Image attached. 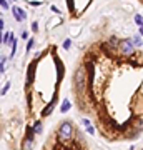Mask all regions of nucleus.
<instances>
[{
  "instance_id": "obj_6",
  "label": "nucleus",
  "mask_w": 143,
  "mask_h": 150,
  "mask_svg": "<svg viewBox=\"0 0 143 150\" xmlns=\"http://www.w3.org/2000/svg\"><path fill=\"white\" fill-rule=\"evenodd\" d=\"M57 100H58V93L55 92V93H53V98H52V102H50V103L47 105V107H45V108L42 110V117H48V115H50V113L53 112V107L57 105Z\"/></svg>"
},
{
  "instance_id": "obj_23",
  "label": "nucleus",
  "mask_w": 143,
  "mask_h": 150,
  "mask_svg": "<svg viewBox=\"0 0 143 150\" xmlns=\"http://www.w3.org/2000/svg\"><path fill=\"white\" fill-rule=\"evenodd\" d=\"M138 32H140V35H143V27H140V28H138Z\"/></svg>"
},
{
  "instance_id": "obj_3",
  "label": "nucleus",
  "mask_w": 143,
  "mask_h": 150,
  "mask_svg": "<svg viewBox=\"0 0 143 150\" xmlns=\"http://www.w3.org/2000/svg\"><path fill=\"white\" fill-rule=\"evenodd\" d=\"M120 54L125 55V57H130V55H133V52H135V45H133L132 38H125V40H122L120 42Z\"/></svg>"
},
{
  "instance_id": "obj_1",
  "label": "nucleus",
  "mask_w": 143,
  "mask_h": 150,
  "mask_svg": "<svg viewBox=\"0 0 143 150\" xmlns=\"http://www.w3.org/2000/svg\"><path fill=\"white\" fill-rule=\"evenodd\" d=\"M85 85H87V70L83 67H78L73 75V88L78 93H82L85 90Z\"/></svg>"
},
{
  "instance_id": "obj_19",
  "label": "nucleus",
  "mask_w": 143,
  "mask_h": 150,
  "mask_svg": "<svg viewBox=\"0 0 143 150\" xmlns=\"http://www.w3.org/2000/svg\"><path fill=\"white\" fill-rule=\"evenodd\" d=\"M28 5H30V7H40V5H42V2H38V0L33 2V0H32V2H28Z\"/></svg>"
},
{
  "instance_id": "obj_21",
  "label": "nucleus",
  "mask_w": 143,
  "mask_h": 150,
  "mask_svg": "<svg viewBox=\"0 0 143 150\" xmlns=\"http://www.w3.org/2000/svg\"><path fill=\"white\" fill-rule=\"evenodd\" d=\"M0 7H2V10H8V4L7 2H0Z\"/></svg>"
},
{
  "instance_id": "obj_20",
  "label": "nucleus",
  "mask_w": 143,
  "mask_h": 150,
  "mask_svg": "<svg viewBox=\"0 0 143 150\" xmlns=\"http://www.w3.org/2000/svg\"><path fill=\"white\" fill-rule=\"evenodd\" d=\"M32 30H33V33L38 30V22H32Z\"/></svg>"
},
{
  "instance_id": "obj_22",
  "label": "nucleus",
  "mask_w": 143,
  "mask_h": 150,
  "mask_svg": "<svg viewBox=\"0 0 143 150\" xmlns=\"http://www.w3.org/2000/svg\"><path fill=\"white\" fill-rule=\"evenodd\" d=\"M0 28H2V30H4V28H5V22H4V18H2V20H0Z\"/></svg>"
},
{
  "instance_id": "obj_24",
  "label": "nucleus",
  "mask_w": 143,
  "mask_h": 150,
  "mask_svg": "<svg viewBox=\"0 0 143 150\" xmlns=\"http://www.w3.org/2000/svg\"><path fill=\"white\" fill-rule=\"evenodd\" d=\"M142 150H143V149H142Z\"/></svg>"
},
{
  "instance_id": "obj_15",
  "label": "nucleus",
  "mask_w": 143,
  "mask_h": 150,
  "mask_svg": "<svg viewBox=\"0 0 143 150\" xmlns=\"http://www.w3.org/2000/svg\"><path fill=\"white\" fill-rule=\"evenodd\" d=\"M135 22H137L140 27H143V17L142 15H135Z\"/></svg>"
},
{
  "instance_id": "obj_5",
  "label": "nucleus",
  "mask_w": 143,
  "mask_h": 150,
  "mask_svg": "<svg viewBox=\"0 0 143 150\" xmlns=\"http://www.w3.org/2000/svg\"><path fill=\"white\" fill-rule=\"evenodd\" d=\"M85 70H87V75H88V85L92 87L93 85V82H95V64H93L92 60H88Z\"/></svg>"
},
{
  "instance_id": "obj_8",
  "label": "nucleus",
  "mask_w": 143,
  "mask_h": 150,
  "mask_svg": "<svg viewBox=\"0 0 143 150\" xmlns=\"http://www.w3.org/2000/svg\"><path fill=\"white\" fill-rule=\"evenodd\" d=\"M33 144H35V140L23 139V140H22V150H32L33 149Z\"/></svg>"
},
{
  "instance_id": "obj_7",
  "label": "nucleus",
  "mask_w": 143,
  "mask_h": 150,
  "mask_svg": "<svg viewBox=\"0 0 143 150\" xmlns=\"http://www.w3.org/2000/svg\"><path fill=\"white\" fill-rule=\"evenodd\" d=\"M12 12H13V18H15L17 22H25V18H27V13H25V10L23 8H20V7H13L12 8Z\"/></svg>"
},
{
  "instance_id": "obj_10",
  "label": "nucleus",
  "mask_w": 143,
  "mask_h": 150,
  "mask_svg": "<svg viewBox=\"0 0 143 150\" xmlns=\"http://www.w3.org/2000/svg\"><path fill=\"white\" fill-rule=\"evenodd\" d=\"M70 107H72V103H70V100H67V98H65L63 100V103H62V107H60V112L62 113H67L70 110Z\"/></svg>"
},
{
  "instance_id": "obj_12",
  "label": "nucleus",
  "mask_w": 143,
  "mask_h": 150,
  "mask_svg": "<svg viewBox=\"0 0 143 150\" xmlns=\"http://www.w3.org/2000/svg\"><path fill=\"white\" fill-rule=\"evenodd\" d=\"M132 42H133L135 47H140V45H142V38H140V35H135V37L132 38Z\"/></svg>"
},
{
  "instance_id": "obj_11",
  "label": "nucleus",
  "mask_w": 143,
  "mask_h": 150,
  "mask_svg": "<svg viewBox=\"0 0 143 150\" xmlns=\"http://www.w3.org/2000/svg\"><path fill=\"white\" fill-rule=\"evenodd\" d=\"M32 129H33L35 134H42V122H40V120H35L33 125H32Z\"/></svg>"
},
{
  "instance_id": "obj_13",
  "label": "nucleus",
  "mask_w": 143,
  "mask_h": 150,
  "mask_svg": "<svg viewBox=\"0 0 143 150\" xmlns=\"http://www.w3.org/2000/svg\"><path fill=\"white\" fill-rule=\"evenodd\" d=\"M35 45V38H28V43H27V52H30Z\"/></svg>"
},
{
  "instance_id": "obj_4",
  "label": "nucleus",
  "mask_w": 143,
  "mask_h": 150,
  "mask_svg": "<svg viewBox=\"0 0 143 150\" xmlns=\"http://www.w3.org/2000/svg\"><path fill=\"white\" fill-rule=\"evenodd\" d=\"M35 67H37V60H33L32 64L28 65V70H27V82H25L27 88L32 85V82H33V77H35Z\"/></svg>"
},
{
  "instance_id": "obj_18",
  "label": "nucleus",
  "mask_w": 143,
  "mask_h": 150,
  "mask_svg": "<svg viewBox=\"0 0 143 150\" xmlns=\"http://www.w3.org/2000/svg\"><path fill=\"white\" fill-rule=\"evenodd\" d=\"M0 72L5 74V57H2V65H0Z\"/></svg>"
},
{
  "instance_id": "obj_16",
  "label": "nucleus",
  "mask_w": 143,
  "mask_h": 150,
  "mask_svg": "<svg viewBox=\"0 0 143 150\" xmlns=\"http://www.w3.org/2000/svg\"><path fill=\"white\" fill-rule=\"evenodd\" d=\"M135 125H137L138 132H142V130H143V118H142V120H137V123H135Z\"/></svg>"
},
{
  "instance_id": "obj_9",
  "label": "nucleus",
  "mask_w": 143,
  "mask_h": 150,
  "mask_svg": "<svg viewBox=\"0 0 143 150\" xmlns=\"http://www.w3.org/2000/svg\"><path fill=\"white\" fill-rule=\"evenodd\" d=\"M82 123H83V127L87 129L88 135H95V129L92 127V123H90V120H88V118H83V120H82Z\"/></svg>"
},
{
  "instance_id": "obj_2",
  "label": "nucleus",
  "mask_w": 143,
  "mask_h": 150,
  "mask_svg": "<svg viewBox=\"0 0 143 150\" xmlns=\"http://www.w3.org/2000/svg\"><path fill=\"white\" fill-rule=\"evenodd\" d=\"M73 134H75V127H73V123H72V120H65L58 129V139L68 140L73 137Z\"/></svg>"
},
{
  "instance_id": "obj_14",
  "label": "nucleus",
  "mask_w": 143,
  "mask_h": 150,
  "mask_svg": "<svg viewBox=\"0 0 143 150\" xmlns=\"http://www.w3.org/2000/svg\"><path fill=\"white\" fill-rule=\"evenodd\" d=\"M70 47H72V40H70V38H65L63 40V48L65 50H68Z\"/></svg>"
},
{
  "instance_id": "obj_17",
  "label": "nucleus",
  "mask_w": 143,
  "mask_h": 150,
  "mask_svg": "<svg viewBox=\"0 0 143 150\" xmlns=\"http://www.w3.org/2000/svg\"><path fill=\"white\" fill-rule=\"evenodd\" d=\"M8 88H10V82H7L5 85H4V88H2V95H5L7 92H8Z\"/></svg>"
}]
</instances>
